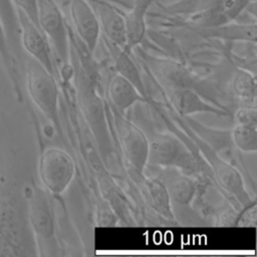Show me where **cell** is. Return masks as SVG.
I'll use <instances>...</instances> for the list:
<instances>
[{
	"label": "cell",
	"mask_w": 257,
	"mask_h": 257,
	"mask_svg": "<svg viewBox=\"0 0 257 257\" xmlns=\"http://www.w3.org/2000/svg\"><path fill=\"white\" fill-rule=\"evenodd\" d=\"M26 85L32 101L59 128L58 88L54 74L30 57L26 63Z\"/></svg>",
	"instance_id": "obj_1"
},
{
	"label": "cell",
	"mask_w": 257,
	"mask_h": 257,
	"mask_svg": "<svg viewBox=\"0 0 257 257\" xmlns=\"http://www.w3.org/2000/svg\"><path fill=\"white\" fill-rule=\"evenodd\" d=\"M75 173L72 158L62 149L47 148L38 161V176L44 190L60 195L69 187Z\"/></svg>",
	"instance_id": "obj_2"
},
{
	"label": "cell",
	"mask_w": 257,
	"mask_h": 257,
	"mask_svg": "<svg viewBox=\"0 0 257 257\" xmlns=\"http://www.w3.org/2000/svg\"><path fill=\"white\" fill-rule=\"evenodd\" d=\"M38 26L65 67L69 57V31L61 11L52 0H38Z\"/></svg>",
	"instance_id": "obj_3"
},
{
	"label": "cell",
	"mask_w": 257,
	"mask_h": 257,
	"mask_svg": "<svg viewBox=\"0 0 257 257\" xmlns=\"http://www.w3.org/2000/svg\"><path fill=\"white\" fill-rule=\"evenodd\" d=\"M112 114L120 147L128 163V167L144 173L148 165L149 139L123 113L112 108Z\"/></svg>",
	"instance_id": "obj_4"
},
{
	"label": "cell",
	"mask_w": 257,
	"mask_h": 257,
	"mask_svg": "<svg viewBox=\"0 0 257 257\" xmlns=\"http://www.w3.org/2000/svg\"><path fill=\"white\" fill-rule=\"evenodd\" d=\"M28 219L39 243L46 245L54 238L53 210L45 190L34 187L28 198Z\"/></svg>",
	"instance_id": "obj_5"
},
{
	"label": "cell",
	"mask_w": 257,
	"mask_h": 257,
	"mask_svg": "<svg viewBox=\"0 0 257 257\" xmlns=\"http://www.w3.org/2000/svg\"><path fill=\"white\" fill-rule=\"evenodd\" d=\"M145 61L155 78L167 89L193 88L197 82L192 71L182 62L172 58L147 55Z\"/></svg>",
	"instance_id": "obj_6"
},
{
	"label": "cell",
	"mask_w": 257,
	"mask_h": 257,
	"mask_svg": "<svg viewBox=\"0 0 257 257\" xmlns=\"http://www.w3.org/2000/svg\"><path fill=\"white\" fill-rule=\"evenodd\" d=\"M16 11L19 23V39L23 48L31 58L39 62L50 73L54 74L55 68L45 35L23 12L17 9Z\"/></svg>",
	"instance_id": "obj_7"
},
{
	"label": "cell",
	"mask_w": 257,
	"mask_h": 257,
	"mask_svg": "<svg viewBox=\"0 0 257 257\" xmlns=\"http://www.w3.org/2000/svg\"><path fill=\"white\" fill-rule=\"evenodd\" d=\"M131 178L139 186L147 204L164 219L174 222L175 216L172 210L171 197L167 186L158 178L146 177L133 168L128 167Z\"/></svg>",
	"instance_id": "obj_8"
},
{
	"label": "cell",
	"mask_w": 257,
	"mask_h": 257,
	"mask_svg": "<svg viewBox=\"0 0 257 257\" xmlns=\"http://www.w3.org/2000/svg\"><path fill=\"white\" fill-rule=\"evenodd\" d=\"M69 12L76 36L89 51L93 52L101 31L91 4L86 0H72L69 5Z\"/></svg>",
	"instance_id": "obj_9"
},
{
	"label": "cell",
	"mask_w": 257,
	"mask_h": 257,
	"mask_svg": "<svg viewBox=\"0 0 257 257\" xmlns=\"http://www.w3.org/2000/svg\"><path fill=\"white\" fill-rule=\"evenodd\" d=\"M256 0H218L192 17L194 27H213L235 21Z\"/></svg>",
	"instance_id": "obj_10"
},
{
	"label": "cell",
	"mask_w": 257,
	"mask_h": 257,
	"mask_svg": "<svg viewBox=\"0 0 257 257\" xmlns=\"http://www.w3.org/2000/svg\"><path fill=\"white\" fill-rule=\"evenodd\" d=\"M211 164V170L219 185L230 194L242 207L252 200L248 195L240 173L226 161L220 159L215 153L207 154Z\"/></svg>",
	"instance_id": "obj_11"
},
{
	"label": "cell",
	"mask_w": 257,
	"mask_h": 257,
	"mask_svg": "<svg viewBox=\"0 0 257 257\" xmlns=\"http://www.w3.org/2000/svg\"><path fill=\"white\" fill-rule=\"evenodd\" d=\"M186 147L174 136L161 134L149 140L148 164L156 167L175 168Z\"/></svg>",
	"instance_id": "obj_12"
},
{
	"label": "cell",
	"mask_w": 257,
	"mask_h": 257,
	"mask_svg": "<svg viewBox=\"0 0 257 257\" xmlns=\"http://www.w3.org/2000/svg\"><path fill=\"white\" fill-rule=\"evenodd\" d=\"M91 6L95 11L100 31L104 34L105 39L121 48H125L126 38L123 14L104 2H94Z\"/></svg>",
	"instance_id": "obj_13"
},
{
	"label": "cell",
	"mask_w": 257,
	"mask_h": 257,
	"mask_svg": "<svg viewBox=\"0 0 257 257\" xmlns=\"http://www.w3.org/2000/svg\"><path fill=\"white\" fill-rule=\"evenodd\" d=\"M168 97L175 109L184 116L198 112H209L225 116L230 115V112L226 108L217 107L205 101L193 88L168 90Z\"/></svg>",
	"instance_id": "obj_14"
},
{
	"label": "cell",
	"mask_w": 257,
	"mask_h": 257,
	"mask_svg": "<svg viewBox=\"0 0 257 257\" xmlns=\"http://www.w3.org/2000/svg\"><path fill=\"white\" fill-rule=\"evenodd\" d=\"M153 0H134L131 10L123 15L125 26L126 50L131 51L141 44L146 36L147 21L146 16Z\"/></svg>",
	"instance_id": "obj_15"
},
{
	"label": "cell",
	"mask_w": 257,
	"mask_h": 257,
	"mask_svg": "<svg viewBox=\"0 0 257 257\" xmlns=\"http://www.w3.org/2000/svg\"><path fill=\"white\" fill-rule=\"evenodd\" d=\"M203 36L229 41L256 42L257 27L255 22H230L213 27H194Z\"/></svg>",
	"instance_id": "obj_16"
},
{
	"label": "cell",
	"mask_w": 257,
	"mask_h": 257,
	"mask_svg": "<svg viewBox=\"0 0 257 257\" xmlns=\"http://www.w3.org/2000/svg\"><path fill=\"white\" fill-rule=\"evenodd\" d=\"M105 41L112 55L116 73L127 79L138 89L142 96L147 100L148 91L145 82L142 78V75L138 69V66L134 59L131 57V51L113 44L107 39H105Z\"/></svg>",
	"instance_id": "obj_17"
},
{
	"label": "cell",
	"mask_w": 257,
	"mask_h": 257,
	"mask_svg": "<svg viewBox=\"0 0 257 257\" xmlns=\"http://www.w3.org/2000/svg\"><path fill=\"white\" fill-rule=\"evenodd\" d=\"M108 96L113 108L123 114L136 102L146 100L138 89L118 73H115L108 83Z\"/></svg>",
	"instance_id": "obj_18"
},
{
	"label": "cell",
	"mask_w": 257,
	"mask_h": 257,
	"mask_svg": "<svg viewBox=\"0 0 257 257\" xmlns=\"http://www.w3.org/2000/svg\"><path fill=\"white\" fill-rule=\"evenodd\" d=\"M232 89L240 98L241 105L256 106V80L249 71L243 69L236 71L232 80Z\"/></svg>",
	"instance_id": "obj_19"
},
{
	"label": "cell",
	"mask_w": 257,
	"mask_h": 257,
	"mask_svg": "<svg viewBox=\"0 0 257 257\" xmlns=\"http://www.w3.org/2000/svg\"><path fill=\"white\" fill-rule=\"evenodd\" d=\"M171 197L179 204L188 205L194 199L197 193L196 182L187 175H179L170 181L169 185H166Z\"/></svg>",
	"instance_id": "obj_20"
},
{
	"label": "cell",
	"mask_w": 257,
	"mask_h": 257,
	"mask_svg": "<svg viewBox=\"0 0 257 257\" xmlns=\"http://www.w3.org/2000/svg\"><path fill=\"white\" fill-rule=\"evenodd\" d=\"M234 145L244 153L257 151V123H237L231 132Z\"/></svg>",
	"instance_id": "obj_21"
},
{
	"label": "cell",
	"mask_w": 257,
	"mask_h": 257,
	"mask_svg": "<svg viewBox=\"0 0 257 257\" xmlns=\"http://www.w3.org/2000/svg\"><path fill=\"white\" fill-rule=\"evenodd\" d=\"M0 18L3 22L9 45L19 37L17 11L11 0H0Z\"/></svg>",
	"instance_id": "obj_22"
},
{
	"label": "cell",
	"mask_w": 257,
	"mask_h": 257,
	"mask_svg": "<svg viewBox=\"0 0 257 257\" xmlns=\"http://www.w3.org/2000/svg\"><path fill=\"white\" fill-rule=\"evenodd\" d=\"M257 216L256 201L252 200L249 204L242 207L238 214L236 226L238 227H255Z\"/></svg>",
	"instance_id": "obj_23"
},
{
	"label": "cell",
	"mask_w": 257,
	"mask_h": 257,
	"mask_svg": "<svg viewBox=\"0 0 257 257\" xmlns=\"http://www.w3.org/2000/svg\"><path fill=\"white\" fill-rule=\"evenodd\" d=\"M11 2L17 10L23 12L38 26V0H11Z\"/></svg>",
	"instance_id": "obj_24"
},
{
	"label": "cell",
	"mask_w": 257,
	"mask_h": 257,
	"mask_svg": "<svg viewBox=\"0 0 257 257\" xmlns=\"http://www.w3.org/2000/svg\"><path fill=\"white\" fill-rule=\"evenodd\" d=\"M0 57L5 63L9 73H12V77H13V66H12V59H11V53H10V45H9L6 31L1 18H0Z\"/></svg>",
	"instance_id": "obj_25"
},
{
	"label": "cell",
	"mask_w": 257,
	"mask_h": 257,
	"mask_svg": "<svg viewBox=\"0 0 257 257\" xmlns=\"http://www.w3.org/2000/svg\"><path fill=\"white\" fill-rule=\"evenodd\" d=\"M235 119L237 123H257L256 106L241 105L235 112Z\"/></svg>",
	"instance_id": "obj_26"
},
{
	"label": "cell",
	"mask_w": 257,
	"mask_h": 257,
	"mask_svg": "<svg viewBox=\"0 0 257 257\" xmlns=\"http://www.w3.org/2000/svg\"><path fill=\"white\" fill-rule=\"evenodd\" d=\"M238 214L239 212H237L233 208H229L225 210L224 212H222V214L219 215L217 220V226H221V227L236 226Z\"/></svg>",
	"instance_id": "obj_27"
},
{
	"label": "cell",
	"mask_w": 257,
	"mask_h": 257,
	"mask_svg": "<svg viewBox=\"0 0 257 257\" xmlns=\"http://www.w3.org/2000/svg\"><path fill=\"white\" fill-rule=\"evenodd\" d=\"M97 223L99 226H112L114 224V217L107 205L101 204L98 206Z\"/></svg>",
	"instance_id": "obj_28"
},
{
	"label": "cell",
	"mask_w": 257,
	"mask_h": 257,
	"mask_svg": "<svg viewBox=\"0 0 257 257\" xmlns=\"http://www.w3.org/2000/svg\"><path fill=\"white\" fill-rule=\"evenodd\" d=\"M125 1H133L134 2V0H125Z\"/></svg>",
	"instance_id": "obj_29"
}]
</instances>
